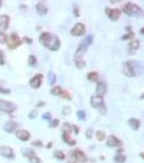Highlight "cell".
<instances>
[{
  "label": "cell",
  "mask_w": 144,
  "mask_h": 163,
  "mask_svg": "<svg viewBox=\"0 0 144 163\" xmlns=\"http://www.w3.org/2000/svg\"><path fill=\"white\" fill-rule=\"evenodd\" d=\"M16 137H17V139L23 140V142H27V140H29V138H31V134H29L27 130H17Z\"/></svg>",
  "instance_id": "obj_17"
},
{
  "label": "cell",
  "mask_w": 144,
  "mask_h": 163,
  "mask_svg": "<svg viewBox=\"0 0 144 163\" xmlns=\"http://www.w3.org/2000/svg\"><path fill=\"white\" fill-rule=\"evenodd\" d=\"M36 11H38V14L40 15V16H44V15H47V12H48V7H47L46 3L39 1V3H36Z\"/></svg>",
  "instance_id": "obj_18"
},
{
  "label": "cell",
  "mask_w": 144,
  "mask_h": 163,
  "mask_svg": "<svg viewBox=\"0 0 144 163\" xmlns=\"http://www.w3.org/2000/svg\"><path fill=\"white\" fill-rule=\"evenodd\" d=\"M61 131H63V134L71 135L72 134V124L71 123H63V126H61Z\"/></svg>",
  "instance_id": "obj_22"
},
{
  "label": "cell",
  "mask_w": 144,
  "mask_h": 163,
  "mask_svg": "<svg viewBox=\"0 0 144 163\" xmlns=\"http://www.w3.org/2000/svg\"><path fill=\"white\" fill-rule=\"evenodd\" d=\"M72 130H73L75 132H79V128L76 127V126H72Z\"/></svg>",
  "instance_id": "obj_50"
},
{
  "label": "cell",
  "mask_w": 144,
  "mask_h": 163,
  "mask_svg": "<svg viewBox=\"0 0 144 163\" xmlns=\"http://www.w3.org/2000/svg\"><path fill=\"white\" fill-rule=\"evenodd\" d=\"M61 98H64V99H71V94H69L68 92V91H66V90H63V91H61Z\"/></svg>",
  "instance_id": "obj_35"
},
{
  "label": "cell",
  "mask_w": 144,
  "mask_h": 163,
  "mask_svg": "<svg viewBox=\"0 0 144 163\" xmlns=\"http://www.w3.org/2000/svg\"><path fill=\"white\" fill-rule=\"evenodd\" d=\"M140 99H144V94H141V95H140Z\"/></svg>",
  "instance_id": "obj_56"
},
{
  "label": "cell",
  "mask_w": 144,
  "mask_h": 163,
  "mask_svg": "<svg viewBox=\"0 0 144 163\" xmlns=\"http://www.w3.org/2000/svg\"><path fill=\"white\" fill-rule=\"evenodd\" d=\"M96 139H98L99 142L104 140V139H106V132H104V131H96Z\"/></svg>",
  "instance_id": "obj_32"
},
{
  "label": "cell",
  "mask_w": 144,
  "mask_h": 163,
  "mask_svg": "<svg viewBox=\"0 0 144 163\" xmlns=\"http://www.w3.org/2000/svg\"><path fill=\"white\" fill-rule=\"evenodd\" d=\"M121 140L119 139V138H116L115 135H110V137L107 138V146L108 147H119L120 149L121 147Z\"/></svg>",
  "instance_id": "obj_13"
},
{
  "label": "cell",
  "mask_w": 144,
  "mask_h": 163,
  "mask_svg": "<svg viewBox=\"0 0 144 163\" xmlns=\"http://www.w3.org/2000/svg\"><path fill=\"white\" fill-rule=\"evenodd\" d=\"M3 128H4V131H7V132H16L17 131V123L14 122V120H8V122L4 123Z\"/></svg>",
  "instance_id": "obj_15"
},
{
  "label": "cell",
  "mask_w": 144,
  "mask_h": 163,
  "mask_svg": "<svg viewBox=\"0 0 144 163\" xmlns=\"http://www.w3.org/2000/svg\"><path fill=\"white\" fill-rule=\"evenodd\" d=\"M49 126H51V127H58V126H59V120L58 119H52L51 123H49Z\"/></svg>",
  "instance_id": "obj_40"
},
{
  "label": "cell",
  "mask_w": 144,
  "mask_h": 163,
  "mask_svg": "<svg viewBox=\"0 0 144 163\" xmlns=\"http://www.w3.org/2000/svg\"><path fill=\"white\" fill-rule=\"evenodd\" d=\"M140 47V41L136 40V39H133V40L130 41V44H128V48L131 50V52H133V51H136Z\"/></svg>",
  "instance_id": "obj_21"
},
{
  "label": "cell",
  "mask_w": 144,
  "mask_h": 163,
  "mask_svg": "<svg viewBox=\"0 0 144 163\" xmlns=\"http://www.w3.org/2000/svg\"><path fill=\"white\" fill-rule=\"evenodd\" d=\"M28 160H29V163H40V159H39V157L36 154L32 155V157H29Z\"/></svg>",
  "instance_id": "obj_33"
},
{
  "label": "cell",
  "mask_w": 144,
  "mask_h": 163,
  "mask_svg": "<svg viewBox=\"0 0 144 163\" xmlns=\"http://www.w3.org/2000/svg\"><path fill=\"white\" fill-rule=\"evenodd\" d=\"M0 155L7 159H14L15 158V151L9 147V146H0Z\"/></svg>",
  "instance_id": "obj_10"
},
{
  "label": "cell",
  "mask_w": 144,
  "mask_h": 163,
  "mask_svg": "<svg viewBox=\"0 0 144 163\" xmlns=\"http://www.w3.org/2000/svg\"><path fill=\"white\" fill-rule=\"evenodd\" d=\"M41 106H44V102H40V103H38V107H41Z\"/></svg>",
  "instance_id": "obj_54"
},
{
  "label": "cell",
  "mask_w": 144,
  "mask_h": 163,
  "mask_svg": "<svg viewBox=\"0 0 144 163\" xmlns=\"http://www.w3.org/2000/svg\"><path fill=\"white\" fill-rule=\"evenodd\" d=\"M71 154L75 157V159H76V162H78V163H86L87 160H88V157L86 155V152H84L83 150H80V149H75Z\"/></svg>",
  "instance_id": "obj_8"
},
{
  "label": "cell",
  "mask_w": 144,
  "mask_h": 163,
  "mask_svg": "<svg viewBox=\"0 0 144 163\" xmlns=\"http://www.w3.org/2000/svg\"><path fill=\"white\" fill-rule=\"evenodd\" d=\"M28 66H31V67L36 66V56H35V55H29L28 56Z\"/></svg>",
  "instance_id": "obj_31"
},
{
  "label": "cell",
  "mask_w": 144,
  "mask_h": 163,
  "mask_svg": "<svg viewBox=\"0 0 144 163\" xmlns=\"http://www.w3.org/2000/svg\"><path fill=\"white\" fill-rule=\"evenodd\" d=\"M123 74L125 76H130V78H132V76L136 75V70H135L133 61L128 60V61H125V63H123Z\"/></svg>",
  "instance_id": "obj_5"
},
{
  "label": "cell",
  "mask_w": 144,
  "mask_h": 163,
  "mask_svg": "<svg viewBox=\"0 0 144 163\" xmlns=\"http://www.w3.org/2000/svg\"><path fill=\"white\" fill-rule=\"evenodd\" d=\"M92 40H93V36H92V35L86 36V38L83 39V41H81V43L79 44L78 50H76V52H75V59H81V58H80V55H83V54L86 52L87 47H88L89 44L92 43Z\"/></svg>",
  "instance_id": "obj_2"
},
{
  "label": "cell",
  "mask_w": 144,
  "mask_h": 163,
  "mask_svg": "<svg viewBox=\"0 0 144 163\" xmlns=\"http://www.w3.org/2000/svg\"><path fill=\"white\" fill-rule=\"evenodd\" d=\"M36 115H38V112H36V111H31V114H29V115H28V117L29 118H31V119H34V118H36Z\"/></svg>",
  "instance_id": "obj_44"
},
{
  "label": "cell",
  "mask_w": 144,
  "mask_h": 163,
  "mask_svg": "<svg viewBox=\"0 0 144 163\" xmlns=\"http://www.w3.org/2000/svg\"><path fill=\"white\" fill-rule=\"evenodd\" d=\"M73 12H75V16H79V9H78V6L73 7Z\"/></svg>",
  "instance_id": "obj_46"
},
{
  "label": "cell",
  "mask_w": 144,
  "mask_h": 163,
  "mask_svg": "<svg viewBox=\"0 0 144 163\" xmlns=\"http://www.w3.org/2000/svg\"><path fill=\"white\" fill-rule=\"evenodd\" d=\"M139 155H140V158L144 160V152H140V154H139Z\"/></svg>",
  "instance_id": "obj_55"
},
{
  "label": "cell",
  "mask_w": 144,
  "mask_h": 163,
  "mask_svg": "<svg viewBox=\"0 0 144 163\" xmlns=\"http://www.w3.org/2000/svg\"><path fill=\"white\" fill-rule=\"evenodd\" d=\"M48 79H49V80H48L49 83H51V84H53V83L56 82V75H55V74H53V72L51 71V72L48 74Z\"/></svg>",
  "instance_id": "obj_34"
},
{
  "label": "cell",
  "mask_w": 144,
  "mask_h": 163,
  "mask_svg": "<svg viewBox=\"0 0 144 163\" xmlns=\"http://www.w3.org/2000/svg\"><path fill=\"white\" fill-rule=\"evenodd\" d=\"M51 35H52V34H49V32H43V34L40 35V38H39L40 43L43 44V46H46V44L48 43V40H49V38H51Z\"/></svg>",
  "instance_id": "obj_20"
},
{
  "label": "cell",
  "mask_w": 144,
  "mask_h": 163,
  "mask_svg": "<svg viewBox=\"0 0 144 163\" xmlns=\"http://www.w3.org/2000/svg\"><path fill=\"white\" fill-rule=\"evenodd\" d=\"M61 91H63V88L60 86H55V87H52L51 94L52 95H61Z\"/></svg>",
  "instance_id": "obj_28"
},
{
  "label": "cell",
  "mask_w": 144,
  "mask_h": 163,
  "mask_svg": "<svg viewBox=\"0 0 144 163\" xmlns=\"http://www.w3.org/2000/svg\"><path fill=\"white\" fill-rule=\"evenodd\" d=\"M9 26V16L8 15H0V32H4Z\"/></svg>",
  "instance_id": "obj_14"
},
{
  "label": "cell",
  "mask_w": 144,
  "mask_h": 163,
  "mask_svg": "<svg viewBox=\"0 0 144 163\" xmlns=\"http://www.w3.org/2000/svg\"><path fill=\"white\" fill-rule=\"evenodd\" d=\"M92 134H93V131L91 130V128H88V130L86 131V137L88 138V139H89V138H92Z\"/></svg>",
  "instance_id": "obj_42"
},
{
  "label": "cell",
  "mask_w": 144,
  "mask_h": 163,
  "mask_svg": "<svg viewBox=\"0 0 144 163\" xmlns=\"http://www.w3.org/2000/svg\"><path fill=\"white\" fill-rule=\"evenodd\" d=\"M106 92H107V84H106V82L99 80L98 84H96V95L103 96Z\"/></svg>",
  "instance_id": "obj_16"
},
{
  "label": "cell",
  "mask_w": 144,
  "mask_h": 163,
  "mask_svg": "<svg viewBox=\"0 0 144 163\" xmlns=\"http://www.w3.org/2000/svg\"><path fill=\"white\" fill-rule=\"evenodd\" d=\"M7 43V35L4 32H0V44Z\"/></svg>",
  "instance_id": "obj_36"
},
{
  "label": "cell",
  "mask_w": 144,
  "mask_h": 163,
  "mask_svg": "<svg viewBox=\"0 0 144 163\" xmlns=\"http://www.w3.org/2000/svg\"><path fill=\"white\" fill-rule=\"evenodd\" d=\"M16 104L9 100H4V99H0V111H3L6 114H12L16 111Z\"/></svg>",
  "instance_id": "obj_4"
},
{
  "label": "cell",
  "mask_w": 144,
  "mask_h": 163,
  "mask_svg": "<svg viewBox=\"0 0 144 163\" xmlns=\"http://www.w3.org/2000/svg\"><path fill=\"white\" fill-rule=\"evenodd\" d=\"M6 64V59H4V52L0 50V66H3Z\"/></svg>",
  "instance_id": "obj_38"
},
{
  "label": "cell",
  "mask_w": 144,
  "mask_h": 163,
  "mask_svg": "<svg viewBox=\"0 0 144 163\" xmlns=\"http://www.w3.org/2000/svg\"><path fill=\"white\" fill-rule=\"evenodd\" d=\"M75 60V64H76V67L79 68V70H81V68L86 67V61L83 60V59H73Z\"/></svg>",
  "instance_id": "obj_27"
},
{
  "label": "cell",
  "mask_w": 144,
  "mask_h": 163,
  "mask_svg": "<svg viewBox=\"0 0 144 163\" xmlns=\"http://www.w3.org/2000/svg\"><path fill=\"white\" fill-rule=\"evenodd\" d=\"M113 160H115L116 163H124L127 160V157L124 154H121V152H118V154L115 155V158H113Z\"/></svg>",
  "instance_id": "obj_25"
},
{
  "label": "cell",
  "mask_w": 144,
  "mask_h": 163,
  "mask_svg": "<svg viewBox=\"0 0 144 163\" xmlns=\"http://www.w3.org/2000/svg\"><path fill=\"white\" fill-rule=\"evenodd\" d=\"M43 118H44V119H51V114H48V112H47V114H44V115H43Z\"/></svg>",
  "instance_id": "obj_47"
},
{
  "label": "cell",
  "mask_w": 144,
  "mask_h": 163,
  "mask_svg": "<svg viewBox=\"0 0 144 163\" xmlns=\"http://www.w3.org/2000/svg\"><path fill=\"white\" fill-rule=\"evenodd\" d=\"M34 144H35V146H38V147H41V146H43V143H41L40 140H35Z\"/></svg>",
  "instance_id": "obj_45"
},
{
  "label": "cell",
  "mask_w": 144,
  "mask_h": 163,
  "mask_svg": "<svg viewBox=\"0 0 144 163\" xmlns=\"http://www.w3.org/2000/svg\"><path fill=\"white\" fill-rule=\"evenodd\" d=\"M128 126L132 130H139L140 128V120L136 119V118H131V119H128Z\"/></svg>",
  "instance_id": "obj_19"
},
{
  "label": "cell",
  "mask_w": 144,
  "mask_h": 163,
  "mask_svg": "<svg viewBox=\"0 0 144 163\" xmlns=\"http://www.w3.org/2000/svg\"><path fill=\"white\" fill-rule=\"evenodd\" d=\"M61 138H63V140L67 143V144H69V146H75L76 144V140L73 139V138H71V135L63 134V135H61Z\"/></svg>",
  "instance_id": "obj_23"
},
{
  "label": "cell",
  "mask_w": 144,
  "mask_h": 163,
  "mask_svg": "<svg viewBox=\"0 0 144 163\" xmlns=\"http://www.w3.org/2000/svg\"><path fill=\"white\" fill-rule=\"evenodd\" d=\"M121 11H123L124 14H127V15H136V14H140L141 16H144V12L140 9V7L136 6L135 3H131V1H128V3H124L123 7H121Z\"/></svg>",
  "instance_id": "obj_1"
},
{
  "label": "cell",
  "mask_w": 144,
  "mask_h": 163,
  "mask_svg": "<svg viewBox=\"0 0 144 163\" xmlns=\"http://www.w3.org/2000/svg\"><path fill=\"white\" fill-rule=\"evenodd\" d=\"M87 79H88L89 82H99V74L96 72V71H93V72H88L87 74Z\"/></svg>",
  "instance_id": "obj_24"
},
{
  "label": "cell",
  "mask_w": 144,
  "mask_h": 163,
  "mask_svg": "<svg viewBox=\"0 0 144 163\" xmlns=\"http://www.w3.org/2000/svg\"><path fill=\"white\" fill-rule=\"evenodd\" d=\"M20 8H21V9H23V11H26V9H27V7H26V6H24V4H21V7H20Z\"/></svg>",
  "instance_id": "obj_52"
},
{
  "label": "cell",
  "mask_w": 144,
  "mask_h": 163,
  "mask_svg": "<svg viewBox=\"0 0 144 163\" xmlns=\"http://www.w3.org/2000/svg\"><path fill=\"white\" fill-rule=\"evenodd\" d=\"M78 118H79L80 120H84V119H86V111H83V110L78 111Z\"/></svg>",
  "instance_id": "obj_37"
},
{
  "label": "cell",
  "mask_w": 144,
  "mask_h": 163,
  "mask_svg": "<svg viewBox=\"0 0 144 163\" xmlns=\"http://www.w3.org/2000/svg\"><path fill=\"white\" fill-rule=\"evenodd\" d=\"M1 6H3V1H1V0H0V7H1Z\"/></svg>",
  "instance_id": "obj_57"
},
{
  "label": "cell",
  "mask_w": 144,
  "mask_h": 163,
  "mask_svg": "<svg viewBox=\"0 0 144 163\" xmlns=\"http://www.w3.org/2000/svg\"><path fill=\"white\" fill-rule=\"evenodd\" d=\"M44 47H47L49 51H58L59 48H60V40H59V38L56 35H51L48 43Z\"/></svg>",
  "instance_id": "obj_6"
},
{
  "label": "cell",
  "mask_w": 144,
  "mask_h": 163,
  "mask_svg": "<svg viewBox=\"0 0 144 163\" xmlns=\"http://www.w3.org/2000/svg\"><path fill=\"white\" fill-rule=\"evenodd\" d=\"M68 163H78L76 162V159H75V157L69 152V155H68Z\"/></svg>",
  "instance_id": "obj_39"
},
{
  "label": "cell",
  "mask_w": 144,
  "mask_h": 163,
  "mask_svg": "<svg viewBox=\"0 0 144 163\" xmlns=\"http://www.w3.org/2000/svg\"><path fill=\"white\" fill-rule=\"evenodd\" d=\"M52 144H53V143H52V142H48V144H47V147H48V149H51V147H52Z\"/></svg>",
  "instance_id": "obj_51"
},
{
  "label": "cell",
  "mask_w": 144,
  "mask_h": 163,
  "mask_svg": "<svg viewBox=\"0 0 144 163\" xmlns=\"http://www.w3.org/2000/svg\"><path fill=\"white\" fill-rule=\"evenodd\" d=\"M23 155L24 157H27V158H29V157H32V155H35V152H34V150L32 149H23Z\"/></svg>",
  "instance_id": "obj_30"
},
{
  "label": "cell",
  "mask_w": 144,
  "mask_h": 163,
  "mask_svg": "<svg viewBox=\"0 0 144 163\" xmlns=\"http://www.w3.org/2000/svg\"><path fill=\"white\" fill-rule=\"evenodd\" d=\"M69 112H71V107H69V106H66V107L63 108V114L64 115H68Z\"/></svg>",
  "instance_id": "obj_41"
},
{
  "label": "cell",
  "mask_w": 144,
  "mask_h": 163,
  "mask_svg": "<svg viewBox=\"0 0 144 163\" xmlns=\"http://www.w3.org/2000/svg\"><path fill=\"white\" fill-rule=\"evenodd\" d=\"M0 94H11V91H9L8 88H4L0 86Z\"/></svg>",
  "instance_id": "obj_43"
},
{
  "label": "cell",
  "mask_w": 144,
  "mask_h": 163,
  "mask_svg": "<svg viewBox=\"0 0 144 163\" xmlns=\"http://www.w3.org/2000/svg\"><path fill=\"white\" fill-rule=\"evenodd\" d=\"M24 41H26V43H28V44H31V43H32V39H29V38H24Z\"/></svg>",
  "instance_id": "obj_49"
},
{
  "label": "cell",
  "mask_w": 144,
  "mask_h": 163,
  "mask_svg": "<svg viewBox=\"0 0 144 163\" xmlns=\"http://www.w3.org/2000/svg\"><path fill=\"white\" fill-rule=\"evenodd\" d=\"M100 111H101V114H103V115H106V106H103V107H100Z\"/></svg>",
  "instance_id": "obj_48"
},
{
  "label": "cell",
  "mask_w": 144,
  "mask_h": 163,
  "mask_svg": "<svg viewBox=\"0 0 144 163\" xmlns=\"http://www.w3.org/2000/svg\"><path fill=\"white\" fill-rule=\"evenodd\" d=\"M133 38H135V32H128L121 36V40H133Z\"/></svg>",
  "instance_id": "obj_26"
},
{
  "label": "cell",
  "mask_w": 144,
  "mask_h": 163,
  "mask_svg": "<svg viewBox=\"0 0 144 163\" xmlns=\"http://www.w3.org/2000/svg\"><path fill=\"white\" fill-rule=\"evenodd\" d=\"M53 155H55L56 159H60V160L66 159V154H64L63 151H60V150H56V151L53 152Z\"/></svg>",
  "instance_id": "obj_29"
},
{
  "label": "cell",
  "mask_w": 144,
  "mask_h": 163,
  "mask_svg": "<svg viewBox=\"0 0 144 163\" xmlns=\"http://www.w3.org/2000/svg\"><path fill=\"white\" fill-rule=\"evenodd\" d=\"M89 103H91V106H92L93 108H100L104 106V99H103V96L93 95L92 98H91V100H89Z\"/></svg>",
  "instance_id": "obj_12"
},
{
  "label": "cell",
  "mask_w": 144,
  "mask_h": 163,
  "mask_svg": "<svg viewBox=\"0 0 144 163\" xmlns=\"http://www.w3.org/2000/svg\"><path fill=\"white\" fill-rule=\"evenodd\" d=\"M86 34V26L83 23H76L75 26L71 28V35L72 36H83Z\"/></svg>",
  "instance_id": "obj_7"
},
{
  "label": "cell",
  "mask_w": 144,
  "mask_h": 163,
  "mask_svg": "<svg viewBox=\"0 0 144 163\" xmlns=\"http://www.w3.org/2000/svg\"><path fill=\"white\" fill-rule=\"evenodd\" d=\"M43 83V75L41 74H36L35 76H32L31 80H29V86L32 88H39Z\"/></svg>",
  "instance_id": "obj_11"
},
{
  "label": "cell",
  "mask_w": 144,
  "mask_h": 163,
  "mask_svg": "<svg viewBox=\"0 0 144 163\" xmlns=\"http://www.w3.org/2000/svg\"><path fill=\"white\" fill-rule=\"evenodd\" d=\"M21 44V39L19 38L16 32H12L9 36H7V46L9 50H15Z\"/></svg>",
  "instance_id": "obj_3"
},
{
  "label": "cell",
  "mask_w": 144,
  "mask_h": 163,
  "mask_svg": "<svg viewBox=\"0 0 144 163\" xmlns=\"http://www.w3.org/2000/svg\"><path fill=\"white\" fill-rule=\"evenodd\" d=\"M140 34L144 36V27H141V29H140Z\"/></svg>",
  "instance_id": "obj_53"
},
{
  "label": "cell",
  "mask_w": 144,
  "mask_h": 163,
  "mask_svg": "<svg viewBox=\"0 0 144 163\" xmlns=\"http://www.w3.org/2000/svg\"><path fill=\"white\" fill-rule=\"evenodd\" d=\"M106 14L112 21H118L119 19H120L121 11L118 9V8H106Z\"/></svg>",
  "instance_id": "obj_9"
}]
</instances>
